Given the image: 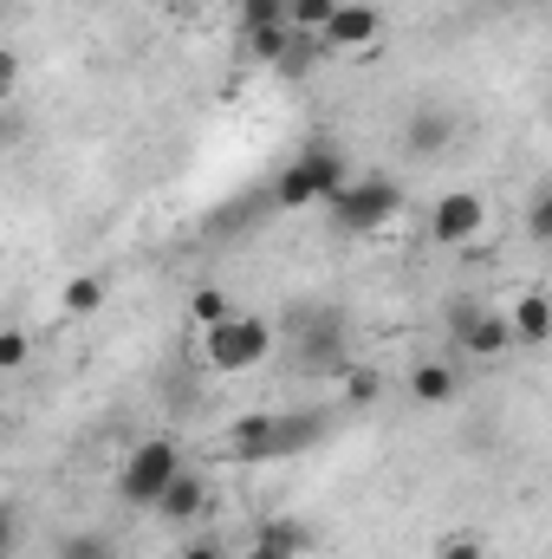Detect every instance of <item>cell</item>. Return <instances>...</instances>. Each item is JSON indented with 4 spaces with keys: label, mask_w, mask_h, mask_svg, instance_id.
Listing matches in <instances>:
<instances>
[{
    "label": "cell",
    "mask_w": 552,
    "mask_h": 559,
    "mask_svg": "<svg viewBox=\"0 0 552 559\" xmlns=\"http://www.w3.org/2000/svg\"><path fill=\"white\" fill-rule=\"evenodd\" d=\"M404 182L397 176H384V169H371V176H351L325 209H332V228L338 235H377V228H391L397 215H404Z\"/></svg>",
    "instance_id": "6da1fadb"
},
{
    "label": "cell",
    "mask_w": 552,
    "mask_h": 559,
    "mask_svg": "<svg viewBox=\"0 0 552 559\" xmlns=\"http://www.w3.org/2000/svg\"><path fill=\"white\" fill-rule=\"evenodd\" d=\"M345 182H351V163H345L332 143H305V150L274 176V202L279 209H312V202H332Z\"/></svg>",
    "instance_id": "7a4b0ae2"
},
{
    "label": "cell",
    "mask_w": 552,
    "mask_h": 559,
    "mask_svg": "<svg viewBox=\"0 0 552 559\" xmlns=\"http://www.w3.org/2000/svg\"><path fill=\"white\" fill-rule=\"evenodd\" d=\"M176 475H182V449H176V436H143L137 449L124 455V468H118V501L137 508V514H156V501L169 495Z\"/></svg>",
    "instance_id": "3957f363"
},
{
    "label": "cell",
    "mask_w": 552,
    "mask_h": 559,
    "mask_svg": "<svg viewBox=\"0 0 552 559\" xmlns=\"http://www.w3.org/2000/svg\"><path fill=\"white\" fill-rule=\"evenodd\" d=\"M267 352H274V325H267L261 312H228L221 325H208V332H202V365H208V371H221V378L254 371Z\"/></svg>",
    "instance_id": "277c9868"
},
{
    "label": "cell",
    "mask_w": 552,
    "mask_h": 559,
    "mask_svg": "<svg viewBox=\"0 0 552 559\" xmlns=\"http://www.w3.org/2000/svg\"><path fill=\"white\" fill-rule=\"evenodd\" d=\"M481 228H488V202L475 189H442L429 202V241L435 248H468V241H481Z\"/></svg>",
    "instance_id": "5b68a950"
},
{
    "label": "cell",
    "mask_w": 552,
    "mask_h": 559,
    "mask_svg": "<svg viewBox=\"0 0 552 559\" xmlns=\"http://www.w3.org/2000/svg\"><path fill=\"white\" fill-rule=\"evenodd\" d=\"M228 455L235 462H279L286 455V417L274 411H248L228 423Z\"/></svg>",
    "instance_id": "8992f818"
},
{
    "label": "cell",
    "mask_w": 552,
    "mask_h": 559,
    "mask_svg": "<svg viewBox=\"0 0 552 559\" xmlns=\"http://www.w3.org/2000/svg\"><path fill=\"white\" fill-rule=\"evenodd\" d=\"M455 345L468 358H501V352H514V325H507V312L468 306V312H455Z\"/></svg>",
    "instance_id": "52a82bcc"
},
{
    "label": "cell",
    "mask_w": 552,
    "mask_h": 559,
    "mask_svg": "<svg viewBox=\"0 0 552 559\" xmlns=\"http://www.w3.org/2000/svg\"><path fill=\"white\" fill-rule=\"evenodd\" d=\"M377 33H384V13L371 7V0H345L338 7V20L319 33L332 52H364V46H377Z\"/></svg>",
    "instance_id": "ba28073f"
},
{
    "label": "cell",
    "mask_w": 552,
    "mask_h": 559,
    "mask_svg": "<svg viewBox=\"0 0 552 559\" xmlns=\"http://www.w3.org/2000/svg\"><path fill=\"white\" fill-rule=\"evenodd\" d=\"M202 514H208V481L182 468V475L169 481V495L156 501V521H169V527H195Z\"/></svg>",
    "instance_id": "9c48e42d"
},
{
    "label": "cell",
    "mask_w": 552,
    "mask_h": 559,
    "mask_svg": "<svg viewBox=\"0 0 552 559\" xmlns=\"http://www.w3.org/2000/svg\"><path fill=\"white\" fill-rule=\"evenodd\" d=\"M305 554H312V534L299 521H286V514L261 521L254 527V547H248V559H305Z\"/></svg>",
    "instance_id": "30bf717a"
},
{
    "label": "cell",
    "mask_w": 552,
    "mask_h": 559,
    "mask_svg": "<svg viewBox=\"0 0 552 559\" xmlns=\"http://www.w3.org/2000/svg\"><path fill=\"white\" fill-rule=\"evenodd\" d=\"M448 143H455V118L448 111H429V105L410 111V124H404V150L410 156H442Z\"/></svg>",
    "instance_id": "8fae6325"
},
{
    "label": "cell",
    "mask_w": 552,
    "mask_h": 559,
    "mask_svg": "<svg viewBox=\"0 0 552 559\" xmlns=\"http://www.w3.org/2000/svg\"><path fill=\"white\" fill-rule=\"evenodd\" d=\"M507 325H514V345H547L552 338V299L547 293H520L514 312H507Z\"/></svg>",
    "instance_id": "7c38bea8"
},
{
    "label": "cell",
    "mask_w": 552,
    "mask_h": 559,
    "mask_svg": "<svg viewBox=\"0 0 552 559\" xmlns=\"http://www.w3.org/2000/svg\"><path fill=\"white\" fill-rule=\"evenodd\" d=\"M455 391H461V371L442 365V358H422V365L410 371V397L416 404H455Z\"/></svg>",
    "instance_id": "4fadbf2b"
},
{
    "label": "cell",
    "mask_w": 552,
    "mask_h": 559,
    "mask_svg": "<svg viewBox=\"0 0 552 559\" xmlns=\"http://www.w3.org/2000/svg\"><path fill=\"white\" fill-rule=\"evenodd\" d=\"M299 352H305V365H312V371H338V365H345V358H338V312H312V325H305Z\"/></svg>",
    "instance_id": "5bb4252c"
},
{
    "label": "cell",
    "mask_w": 552,
    "mask_h": 559,
    "mask_svg": "<svg viewBox=\"0 0 552 559\" xmlns=\"http://www.w3.org/2000/svg\"><path fill=\"white\" fill-rule=\"evenodd\" d=\"M105 299H111V280H105V274H79V280H65V293H59V306H65L72 319L105 312Z\"/></svg>",
    "instance_id": "9a60e30c"
},
{
    "label": "cell",
    "mask_w": 552,
    "mask_h": 559,
    "mask_svg": "<svg viewBox=\"0 0 552 559\" xmlns=\"http://www.w3.org/2000/svg\"><path fill=\"white\" fill-rule=\"evenodd\" d=\"M241 39H248V52H254L261 66H286V52H292L299 33H292V26H261V33H241Z\"/></svg>",
    "instance_id": "2e32d148"
},
{
    "label": "cell",
    "mask_w": 552,
    "mask_h": 559,
    "mask_svg": "<svg viewBox=\"0 0 552 559\" xmlns=\"http://www.w3.org/2000/svg\"><path fill=\"white\" fill-rule=\"evenodd\" d=\"M52 559H118V547H111L98 527H79V534H65V540L52 547Z\"/></svg>",
    "instance_id": "e0dca14e"
},
{
    "label": "cell",
    "mask_w": 552,
    "mask_h": 559,
    "mask_svg": "<svg viewBox=\"0 0 552 559\" xmlns=\"http://www.w3.org/2000/svg\"><path fill=\"white\" fill-rule=\"evenodd\" d=\"M261 26H292V0H241V33Z\"/></svg>",
    "instance_id": "ac0fdd59"
},
{
    "label": "cell",
    "mask_w": 552,
    "mask_h": 559,
    "mask_svg": "<svg viewBox=\"0 0 552 559\" xmlns=\"http://www.w3.org/2000/svg\"><path fill=\"white\" fill-rule=\"evenodd\" d=\"M228 312H235V306H228V293H221V286H195V293H189V319H195L202 332H208V325H221Z\"/></svg>",
    "instance_id": "d6986e66"
},
{
    "label": "cell",
    "mask_w": 552,
    "mask_h": 559,
    "mask_svg": "<svg viewBox=\"0 0 552 559\" xmlns=\"http://www.w3.org/2000/svg\"><path fill=\"white\" fill-rule=\"evenodd\" d=\"M345 0H292V33H325Z\"/></svg>",
    "instance_id": "ffe728a7"
},
{
    "label": "cell",
    "mask_w": 552,
    "mask_h": 559,
    "mask_svg": "<svg viewBox=\"0 0 552 559\" xmlns=\"http://www.w3.org/2000/svg\"><path fill=\"white\" fill-rule=\"evenodd\" d=\"M345 397H351V404H377V397H384V371H371V365L345 371Z\"/></svg>",
    "instance_id": "44dd1931"
},
{
    "label": "cell",
    "mask_w": 552,
    "mask_h": 559,
    "mask_svg": "<svg viewBox=\"0 0 552 559\" xmlns=\"http://www.w3.org/2000/svg\"><path fill=\"white\" fill-rule=\"evenodd\" d=\"M429 559H488V547H481V534H442Z\"/></svg>",
    "instance_id": "7402d4cb"
},
{
    "label": "cell",
    "mask_w": 552,
    "mask_h": 559,
    "mask_svg": "<svg viewBox=\"0 0 552 559\" xmlns=\"http://www.w3.org/2000/svg\"><path fill=\"white\" fill-rule=\"evenodd\" d=\"M527 235H533L540 248H552V195H533V209H527Z\"/></svg>",
    "instance_id": "603a6c76"
},
{
    "label": "cell",
    "mask_w": 552,
    "mask_h": 559,
    "mask_svg": "<svg viewBox=\"0 0 552 559\" xmlns=\"http://www.w3.org/2000/svg\"><path fill=\"white\" fill-rule=\"evenodd\" d=\"M26 352H33V338H26V332H0V371H20V365H26Z\"/></svg>",
    "instance_id": "cb8c5ba5"
},
{
    "label": "cell",
    "mask_w": 552,
    "mask_h": 559,
    "mask_svg": "<svg viewBox=\"0 0 552 559\" xmlns=\"http://www.w3.org/2000/svg\"><path fill=\"white\" fill-rule=\"evenodd\" d=\"M182 559H228V547H221V540H189Z\"/></svg>",
    "instance_id": "d4e9b609"
},
{
    "label": "cell",
    "mask_w": 552,
    "mask_h": 559,
    "mask_svg": "<svg viewBox=\"0 0 552 559\" xmlns=\"http://www.w3.org/2000/svg\"><path fill=\"white\" fill-rule=\"evenodd\" d=\"M13 79H20V52H0V85L13 92Z\"/></svg>",
    "instance_id": "484cf974"
},
{
    "label": "cell",
    "mask_w": 552,
    "mask_h": 559,
    "mask_svg": "<svg viewBox=\"0 0 552 559\" xmlns=\"http://www.w3.org/2000/svg\"><path fill=\"white\" fill-rule=\"evenodd\" d=\"M540 195H552V169H547V182H540Z\"/></svg>",
    "instance_id": "4316f807"
},
{
    "label": "cell",
    "mask_w": 552,
    "mask_h": 559,
    "mask_svg": "<svg viewBox=\"0 0 552 559\" xmlns=\"http://www.w3.org/2000/svg\"><path fill=\"white\" fill-rule=\"evenodd\" d=\"M520 7H540V0H520Z\"/></svg>",
    "instance_id": "83f0119b"
}]
</instances>
